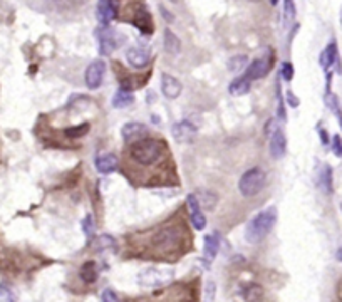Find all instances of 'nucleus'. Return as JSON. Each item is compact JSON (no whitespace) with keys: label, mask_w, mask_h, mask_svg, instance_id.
I'll list each match as a JSON object with an SVG mask.
<instances>
[{"label":"nucleus","mask_w":342,"mask_h":302,"mask_svg":"<svg viewBox=\"0 0 342 302\" xmlns=\"http://www.w3.org/2000/svg\"><path fill=\"white\" fill-rule=\"evenodd\" d=\"M185 232L178 225H168V227L160 228L158 232L151 235V249L158 255H171L178 252L183 244H185Z\"/></svg>","instance_id":"nucleus-1"},{"label":"nucleus","mask_w":342,"mask_h":302,"mask_svg":"<svg viewBox=\"0 0 342 302\" xmlns=\"http://www.w3.org/2000/svg\"><path fill=\"white\" fill-rule=\"evenodd\" d=\"M166 146L161 140H153V138H143L138 140L131 145L129 155L132 161H136L141 166H151L156 161L161 160V156L165 155Z\"/></svg>","instance_id":"nucleus-2"},{"label":"nucleus","mask_w":342,"mask_h":302,"mask_svg":"<svg viewBox=\"0 0 342 302\" xmlns=\"http://www.w3.org/2000/svg\"><path fill=\"white\" fill-rule=\"evenodd\" d=\"M277 208L268 207L262 210L260 213H257L255 217L250 220L247 228H245V240L248 244H258L272 232V228L277 223Z\"/></svg>","instance_id":"nucleus-3"},{"label":"nucleus","mask_w":342,"mask_h":302,"mask_svg":"<svg viewBox=\"0 0 342 302\" xmlns=\"http://www.w3.org/2000/svg\"><path fill=\"white\" fill-rule=\"evenodd\" d=\"M175 277V270L168 265H153L145 270H141L138 275V282L143 287H163V285L170 284Z\"/></svg>","instance_id":"nucleus-4"},{"label":"nucleus","mask_w":342,"mask_h":302,"mask_svg":"<svg viewBox=\"0 0 342 302\" xmlns=\"http://www.w3.org/2000/svg\"><path fill=\"white\" fill-rule=\"evenodd\" d=\"M265 183H267V173L262 168H252L245 171L238 180V192L243 197H255L263 190Z\"/></svg>","instance_id":"nucleus-5"},{"label":"nucleus","mask_w":342,"mask_h":302,"mask_svg":"<svg viewBox=\"0 0 342 302\" xmlns=\"http://www.w3.org/2000/svg\"><path fill=\"white\" fill-rule=\"evenodd\" d=\"M104 73H106V63H104V61H101V59L93 61V63L88 66L86 74H84L86 86H88L91 91L99 89L101 84H103Z\"/></svg>","instance_id":"nucleus-6"},{"label":"nucleus","mask_w":342,"mask_h":302,"mask_svg":"<svg viewBox=\"0 0 342 302\" xmlns=\"http://www.w3.org/2000/svg\"><path fill=\"white\" fill-rule=\"evenodd\" d=\"M181 91H183V84L180 79L166 73L161 74V93L165 94L168 99L180 98Z\"/></svg>","instance_id":"nucleus-7"},{"label":"nucleus","mask_w":342,"mask_h":302,"mask_svg":"<svg viewBox=\"0 0 342 302\" xmlns=\"http://www.w3.org/2000/svg\"><path fill=\"white\" fill-rule=\"evenodd\" d=\"M270 68H272V59L270 57H258V59L252 61V64H248L245 76H247L250 81L262 79L268 74Z\"/></svg>","instance_id":"nucleus-8"},{"label":"nucleus","mask_w":342,"mask_h":302,"mask_svg":"<svg viewBox=\"0 0 342 302\" xmlns=\"http://www.w3.org/2000/svg\"><path fill=\"white\" fill-rule=\"evenodd\" d=\"M285 151H287V138H285V133L280 130V128H275L273 133L270 135V155L275 160H280V158L285 156Z\"/></svg>","instance_id":"nucleus-9"},{"label":"nucleus","mask_w":342,"mask_h":302,"mask_svg":"<svg viewBox=\"0 0 342 302\" xmlns=\"http://www.w3.org/2000/svg\"><path fill=\"white\" fill-rule=\"evenodd\" d=\"M171 133H173V136H175L176 141L188 143V141H193V138L196 136L198 130L191 121L185 119V121L176 123V125L171 128Z\"/></svg>","instance_id":"nucleus-10"},{"label":"nucleus","mask_w":342,"mask_h":302,"mask_svg":"<svg viewBox=\"0 0 342 302\" xmlns=\"http://www.w3.org/2000/svg\"><path fill=\"white\" fill-rule=\"evenodd\" d=\"M121 135H122V138H124L126 141L134 143L138 140H143V138L148 135V128L143 125V123L131 121V123H126V125L122 126Z\"/></svg>","instance_id":"nucleus-11"},{"label":"nucleus","mask_w":342,"mask_h":302,"mask_svg":"<svg viewBox=\"0 0 342 302\" xmlns=\"http://www.w3.org/2000/svg\"><path fill=\"white\" fill-rule=\"evenodd\" d=\"M99 50L103 55H111L114 50L119 47V42H117V35L113 32V29H104L103 32L99 34Z\"/></svg>","instance_id":"nucleus-12"},{"label":"nucleus","mask_w":342,"mask_h":302,"mask_svg":"<svg viewBox=\"0 0 342 302\" xmlns=\"http://www.w3.org/2000/svg\"><path fill=\"white\" fill-rule=\"evenodd\" d=\"M119 4L117 0H99L98 2V17L101 22H111L117 17Z\"/></svg>","instance_id":"nucleus-13"},{"label":"nucleus","mask_w":342,"mask_h":302,"mask_svg":"<svg viewBox=\"0 0 342 302\" xmlns=\"http://www.w3.org/2000/svg\"><path fill=\"white\" fill-rule=\"evenodd\" d=\"M94 165L101 175H109V173L117 170V156L113 155V153H103V155L96 158Z\"/></svg>","instance_id":"nucleus-14"},{"label":"nucleus","mask_w":342,"mask_h":302,"mask_svg":"<svg viewBox=\"0 0 342 302\" xmlns=\"http://www.w3.org/2000/svg\"><path fill=\"white\" fill-rule=\"evenodd\" d=\"M126 59H127V63H129L132 68H136V69H143V68H146L148 63H150V52L145 49H141V47H131L129 50L126 52Z\"/></svg>","instance_id":"nucleus-15"},{"label":"nucleus","mask_w":342,"mask_h":302,"mask_svg":"<svg viewBox=\"0 0 342 302\" xmlns=\"http://www.w3.org/2000/svg\"><path fill=\"white\" fill-rule=\"evenodd\" d=\"M337 57H339L337 44H335V40H330V44L322 50V54H320L319 63L322 66L324 71H329L335 63H337Z\"/></svg>","instance_id":"nucleus-16"},{"label":"nucleus","mask_w":342,"mask_h":302,"mask_svg":"<svg viewBox=\"0 0 342 302\" xmlns=\"http://www.w3.org/2000/svg\"><path fill=\"white\" fill-rule=\"evenodd\" d=\"M317 185L322 190L325 195H332L334 192V180H332V168L329 165H324L322 170L319 171V178H317Z\"/></svg>","instance_id":"nucleus-17"},{"label":"nucleus","mask_w":342,"mask_h":302,"mask_svg":"<svg viewBox=\"0 0 342 302\" xmlns=\"http://www.w3.org/2000/svg\"><path fill=\"white\" fill-rule=\"evenodd\" d=\"M218 250H220V235H218L217 232L212 233V235H207L205 247H203V255H205V259L208 260V262L215 260Z\"/></svg>","instance_id":"nucleus-18"},{"label":"nucleus","mask_w":342,"mask_h":302,"mask_svg":"<svg viewBox=\"0 0 342 302\" xmlns=\"http://www.w3.org/2000/svg\"><path fill=\"white\" fill-rule=\"evenodd\" d=\"M132 24L136 25L141 32L151 34L153 32V20L150 17V14L146 12L145 9H138L134 12V19H132Z\"/></svg>","instance_id":"nucleus-19"},{"label":"nucleus","mask_w":342,"mask_h":302,"mask_svg":"<svg viewBox=\"0 0 342 302\" xmlns=\"http://www.w3.org/2000/svg\"><path fill=\"white\" fill-rule=\"evenodd\" d=\"M98 275H99V270H98V265H96V262H84L83 265H81L79 269V277L83 282L86 284H93L98 280Z\"/></svg>","instance_id":"nucleus-20"},{"label":"nucleus","mask_w":342,"mask_h":302,"mask_svg":"<svg viewBox=\"0 0 342 302\" xmlns=\"http://www.w3.org/2000/svg\"><path fill=\"white\" fill-rule=\"evenodd\" d=\"M250 86H252V81L243 74V76H240V78L232 81L228 91H230V94H233V96H243L250 91Z\"/></svg>","instance_id":"nucleus-21"},{"label":"nucleus","mask_w":342,"mask_h":302,"mask_svg":"<svg viewBox=\"0 0 342 302\" xmlns=\"http://www.w3.org/2000/svg\"><path fill=\"white\" fill-rule=\"evenodd\" d=\"M163 42H165V50L168 54L176 55L180 54L181 50V40L176 37L175 32H171L170 29L165 30V37H163Z\"/></svg>","instance_id":"nucleus-22"},{"label":"nucleus","mask_w":342,"mask_h":302,"mask_svg":"<svg viewBox=\"0 0 342 302\" xmlns=\"http://www.w3.org/2000/svg\"><path fill=\"white\" fill-rule=\"evenodd\" d=\"M134 102V98H132V94L129 93V91L126 89H119L116 91L114 98H113V106L117 107V109H121V107H126Z\"/></svg>","instance_id":"nucleus-23"},{"label":"nucleus","mask_w":342,"mask_h":302,"mask_svg":"<svg viewBox=\"0 0 342 302\" xmlns=\"http://www.w3.org/2000/svg\"><path fill=\"white\" fill-rule=\"evenodd\" d=\"M196 198H198V202H200L201 208H207V210H212L217 205V200H218L215 193H212L208 190H198Z\"/></svg>","instance_id":"nucleus-24"},{"label":"nucleus","mask_w":342,"mask_h":302,"mask_svg":"<svg viewBox=\"0 0 342 302\" xmlns=\"http://www.w3.org/2000/svg\"><path fill=\"white\" fill-rule=\"evenodd\" d=\"M91 130V125L89 123H83V125H78V126H71L67 130L64 131V135L71 138V140H76V138H83L89 133Z\"/></svg>","instance_id":"nucleus-25"},{"label":"nucleus","mask_w":342,"mask_h":302,"mask_svg":"<svg viewBox=\"0 0 342 302\" xmlns=\"http://www.w3.org/2000/svg\"><path fill=\"white\" fill-rule=\"evenodd\" d=\"M243 295H245V299H247L248 302H257V300L262 299L263 290H262V287H260V285L253 284V285H248L247 290L243 292Z\"/></svg>","instance_id":"nucleus-26"},{"label":"nucleus","mask_w":342,"mask_h":302,"mask_svg":"<svg viewBox=\"0 0 342 302\" xmlns=\"http://www.w3.org/2000/svg\"><path fill=\"white\" fill-rule=\"evenodd\" d=\"M190 218H191V223H193V227H195V230H198V232L205 230L207 217H205V213H203V210H198V212L190 213Z\"/></svg>","instance_id":"nucleus-27"},{"label":"nucleus","mask_w":342,"mask_h":302,"mask_svg":"<svg viewBox=\"0 0 342 302\" xmlns=\"http://www.w3.org/2000/svg\"><path fill=\"white\" fill-rule=\"evenodd\" d=\"M325 102H327V106L332 109V112L335 116H337V119L340 121V126H342V111H340V106H339V101L335 98V94H332L330 91H327V96H325Z\"/></svg>","instance_id":"nucleus-28"},{"label":"nucleus","mask_w":342,"mask_h":302,"mask_svg":"<svg viewBox=\"0 0 342 302\" xmlns=\"http://www.w3.org/2000/svg\"><path fill=\"white\" fill-rule=\"evenodd\" d=\"M96 249L98 250H104V249H113L116 245V240L113 237H109V235H101V237L96 238Z\"/></svg>","instance_id":"nucleus-29"},{"label":"nucleus","mask_w":342,"mask_h":302,"mask_svg":"<svg viewBox=\"0 0 342 302\" xmlns=\"http://www.w3.org/2000/svg\"><path fill=\"white\" fill-rule=\"evenodd\" d=\"M277 117L280 121H285L287 116H285V106H284V98H282V88H280V83L277 79Z\"/></svg>","instance_id":"nucleus-30"},{"label":"nucleus","mask_w":342,"mask_h":302,"mask_svg":"<svg viewBox=\"0 0 342 302\" xmlns=\"http://www.w3.org/2000/svg\"><path fill=\"white\" fill-rule=\"evenodd\" d=\"M245 64H247V57L245 55H235L228 61V69L233 71V73H237V71H242L245 68Z\"/></svg>","instance_id":"nucleus-31"},{"label":"nucleus","mask_w":342,"mask_h":302,"mask_svg":"<svg viewBox=\"0 0 342 302\" xmlns=\"http://www.w3.org/2000/svg\"><path fill=\"white\" fill-rule=\"evenodd\" d=\"M83 230H84V233H86V238L91 240L94 237V230H96V225H94V220L91 215H88L84 220H83Z\"/></svg>","instance_id":"nucleus-32"},{"label":"nucleus","mask_w":342,"mask_h":302,"mask_svg":"<svg viewBox=\"0 0 342 302\" xmlns=\"http://www.w3.org/2000/svg\"><path fill=\"white\" fill-rule=\"evenodd\" d=\"M0 302H17L15 294L5 284H0Z\"/></svg>","instance_id":"nucleus-33"},{"label":"nucleus","mask_w":342,"mask_h":302,"mask_svg":"<svg viewBox=\"0 0 342 302\" xmlns=\"http://www.w3.org/2000/svg\"><path fill=\"white\" fill-rule=\"evenodd\" d=\"M280 74H282V78L285 81H292V78H294V66L290 63H284L282 68H280Z\"/></svg>","instance_id":"nucleus-34"},{"label":"nucleus","mask_w":342,"mask_h":302,"mask_svg":"<svg viewBox=\"0 0 342 302\" xmlns=\"http://www.w3.org/2000/svg\"><path fill=\"white\" fill-rule=\"evenodd\" d=\"M284 12H285V19L292 20L295 17V5L292 0H285L284 2Z\"/></svg>","instance_id":"nucleus-35"},{"label":"nucleus","mask_w":342,"mask_h":302,"mask_svg":"<svg viewBox=\"0 0 342 302\" xmlns=\"http://www.w3.org/2000/svg\"><path fill=\"white\" fill-rule=\"evenodd\" d=\"M101 300L103 302H121V299L117 297V294L111 289H106L104 292L101 294Z\"/></svg>","instance_id":"nucleus-36"},{"label":"nucleus","mask_w":342,"mask_h":302,"mask_svg":"<svg viewBox=\"0 0 342 302\" xmlns=\"http://www.w3.org/2000/svg\"><path fill=\"white\" fill-rule=\"evenodd\" d=\"M215 294H217V285L215 282H207V287H205V297L207 300H213L215 299Z\"/></svg>","instance_id":"nucleus-37"},{"label":"nucleus","mask_w":342,"mask_h":302,"mask_svg":"<svg viewBox=\"0 0 342 302\" xmlns=\"http://www.w3.org/2000/svg\"><path fill=\"white\" fill-rule=\"evenodd\" d=\"M332 151L335 153V156H342V140L339 135L332 138Z\"/></svg>","instance_id":"nucleus-38"},{"label":"nucleus","mask_w":342,"mask_h":302,"mask_svg":"<svg viewBox=\"0 0 342 302\" xmlns=\"http://www.w3.org/2000/svg\"><path fill=\"white\" fill-rule=\"evenodd\" d=\"M160 12L163 14V19H165L166 22H175V15L168 12L166 7H163V5H161V7H160Z\"/></svg>","instance_id":"nucleus-39"},{"label":"nucleus","mask_w":342,"mask_h":302,"mask_svg":"<svg viewBox=\"0 0 342 302\" xmlns=\"http://www.w3.org/2000/svg\"><path fill=\"white\" fill-rule=\"evenodd\" d=\"M287 102L292 107H297L299 106V99L295 98V94L292 93V91H289V93H287Z\"/></svg>","instance_id":"nucleus-40"},{"label":"nucleus","mask_w":342,"mask_h":302,"mask_svg":"<svg viewBox=\"0 0 342 302\" xmlns=\"http://www.w3.org/2000/svg\"><path fill=\"white\" fill-rule=\"evenodd\" d=\"M320 136H322V143L324 145H327L329 143V138H327V133H325L324 130H320Z\"/></svg>","instance_id":"nucleus-41"},{"label":"nucleus","mask_w":342,"mask_h":302,"mask_svg":"<svg viewBox=\"0 0 342 302\" xmlns=\"http://www.w3.org/2000/svg\"><path fill=\"white\" fill-rule=\"evenodd\" d=\"M337 259H339L340 262H342V247H340V249L337 250Z\"/></svg>","instance_id":"nucleus-42"},{"label":"nucleus","mask_w":342,"mask_h":302,"mask_svg":"<svg viewBox=\"0 0 342 302\" xmlns=\"http://www.w3.org/2000/svg\"><path fill=\"white\" fill-rule=\"evenodd\" d=\"M277 2H279V0H270V4H272V5H277Z\"/></svg>","instance_id":"nucleus-43"},{"label":"nucleus","mask_w":342,"mask_h":302,"mask_svg":"<svg viewBox=\"0 0 342 302\" xmlns=\"http://www.w3.org/2000/svg\"><path fill=\"white\" fill-rule=\"evenodd\" d=\"M170 2H171V4H178L180 0H170Z\"/></svg>","instance_id":"nucleus-44"},{"label":"nucleus","mask_w":342,"mask_h":302,"mask_svg":"<svg viewBox=\"0 0 342 302\" xmlns=\"http://www.w3.org/2000/svg\"><path fill=\"white\" fill-rule=\"evenodd\" d=\"M248 2H260V0H248Z\"/></svg>","instance_id":"nucleus-45"},{"label":"nucleus","mask_w":342,"mask_h":302,"mask_svg":"<svg viewBox=\"0 0 342 302\" xmlns=\"http://www.w3.org/2000/svg\"><path fill=\"white\" fill-rule=\"evenodd\" d=\"M340 24H342V9H340Z\"/></svg>","instance_id":"nucleus-46"},{"label":"nucleus","mask_w":342,"mask_h":302,"mask_svg":"<svg viewBox=\"0 0 342 302\" xmlns=\"http://www.w3.org/2000/svg\"><path fill=\"white\" fill-rule=\"evenodd\" d=\"M340 208H342V203H340Z\"/></svg>","instance_id":"nucleus-47"}]
</instances>
